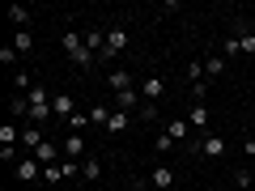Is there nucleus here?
<instances>
[{"instance_id": "obj_1", "label": "nucleus", "mask_w": 255, "mask_h": 191, "mask_svg": "<svg viewBox=\"0 0 255 191\" xmlns=\"http://www.w3.org/2000/svg\"><path fill=\"white\" fill-rule=\"evenodd\" d=\"M64 55H68L77 68H90V64H94L90 43H85V34H77V30H64Z\"/></svg>"}, {"instance_id": "obj_2", "label": "nucleus", "mask_w": 255, "mask_h": 191, "mask_svg": "<svg viewBox=\"0 0 255 191\" xmlns=\"http://www.w3.org/2000/svg\"><path fill=\"white\" fill-rule=\"evenodd\" d=\"M26 98H30V123H47V119H55L51 98H47V90H43V85H34V90H30Z\"/></svg>"}, {"instance_id": "obj_3", "label": "nucleus", "mask_w": 255, "mask_h": 191, "mask_svg": "<svg viewBox=\"0 0 255 191\" xmlns=\"http://www.w3.org/2000/svg\"><path fill=\"white\" fill-rule=\"evenodd\" d=\"M119 51H128V30L124 26H111L107 30V47H102V60H115Z\"/></svg>"}, {"instance_id": "obj_4", "label": "nucleus", "mask_w": 255, "mask_h": 191, "mask_svg": "<svg viewBox=\"0 0 255 191\" xmlns=\"http://www.w3.org/2000/svg\"><path fill=\"white\" fill-rule=\"evenodd\" d=\"M149 187L153 191H170L174 187V170L170 166H153V170H149Z\"/></svg>"}, {"instance_id": "obj_5", "label": "nucleus", "mask_w": 255, "mask_h": 191, "mask_svg": "<svg viewBox=\"0 0 255 191\" xmlns=\"http://www.w3.org/2000/svg\"><path fill=\"white\" fill-rule=\"evenodd\" d=\"M60 153L68 157V162H81V157H85V140H81V132H68V140L60 145Z\"/></svg>"}, {"instance_id": "obj_6", "label": "nucleus", "mask_w": 255, "mask_h": 191, "mask_svg": "<svg viewBox=\"0 0 255 191\" xmlns=\"http://www.w3.org/2000/svg\"><path fill=\"white\" fill-rule=\"evenodd\" d=\"M13 170H17V179H21V183H38L43 166H38V157H21V162L13 166Z\"/></svg>"}, {"instance_id": "obj_7", "label": "nucleus", "mask_w": 255, "mask_h": 191, "mask_svg": "<svg viewBox=\"0 0 255 191\" xmlns=\"http://www.w3.org/2000/svg\"><path fill=\"white\" fill-rule=\"evenodd\" d=\"M166 136H170L174 145H183V140L191 145V123L187 119H170V123H166Z\"/></svg>"}, {"instance_id": "obj_8", "label": "nucleus", "mask_w": 255, "mask_h": 191, "mask_svg": "<svg viewBox=\"0 0 255 191\" xmlns=\"http://www.w3.org/2000/svg\"><path fill=\"white\" fill-rule=\"evenodd\" d=\"M51 110H55V119H64V123L77 115V106H73V98H68V94H55V98H51Z\"/></svg>"}, {"instance_id": "obj_9", "label": "nucleus", "mask_w": 255, "mask_h": 191, "mask_svg": "<svg viewBox=\"0 0 255 191\" xmlns=\"http://www.w3.org/2000/svg\"><path fill=\"white\" fill-rule=\"evenodd\" d=\"M200 157H226V140L213 132V136H204L200 140Z\"/></svg>"}, {"instance_id": "obj_10", "label": "nucleus", "mask_w": 255, "mask_h": 191, "mask_svg": "<svg viewBox=\"0 0 255 191\" xmlns=\"http://www.w3.org/2000/svg\"><path fill=\"white\" fill-rule=\"evenodd\" d=\"M187 123H191V132H196V127H209V106H204V102H191Z\"/></svg>"}, {"instance_id": "obj_11", "label": "nucleus", "mask_w": 255, "mask_h": 191, "mask_svg": "<svg viewBox=\"0 0 255 191\" xmlns=\"http://www.w3.org/2000/svg\"><path fill=\"white\" fill-rule=\"evenodd\" d=\"M221 73H226V55H221V51H213L209 60H204V77L213 81V77H221Z\"/></svg>"}, {"instance_id": "obj_12", "label": "nucleus", "mask_w": 255, "mask_h": 191, "mask_svg": "<svg viewBox=\"0 0 255 191\" xmlns=\"http://www.w3.org/2000/svg\"><path fill=\"white\" fill-rule=\"evenodd\" d=\"M128 123H132V115H124V110H115V115H111V123L102 127V132H107V136H119V132H128Z\"/></svg>"}, {"instance_id": "obj_13", "label": "nucleus", "mask_w": 255, "mask_h": 191, "mask_svg": "<svg viewBox=\"0 0 255 191\" xmlns=\"http://www.w3.org/2000/svg\"><path fill=\"white\" fill-rule=\"evenodd\" d=\"M115 98H119V110H124V115H128V110H140V106H145L136 90H124V94H115Z\"/></svg>"}, {"instance_id": "obj_14", "label": "nucleus", "mask_w": 255, "mask_h": 191, "mask_svg": "<svg viewBox=\"0 0 255 191\" xmlns=\"http://www.w3.org/2000/svg\"><path fill=\"white\" fill-rule=\"evenodd\" d=\"M55 153H60V149H55L51 140H43V145H38L30 157H38V166H55Z\"/></svg>"}, {"instance_id": "obj_15", "label": "nucleus", "mask_w": 255, "mask_h": 191, "mask_svg": "<svg viewBox=\"0 0 255 191\" xmlns=\"http://www.w3.org/2000/svg\"><path fill=\"white\" fill-rule=\"evenodd\" d=\"M43 140H47V136H43V132H38V123H30V127H26V132H21V145H26V149H30V153H34V149H38V145H43Z\"/></svg>"}, {"instance_id": "obj_16", "label": "nucleus", "mask_w": 255, "mask_h": 191, "mask_svg": "<svg viewBox=\"0 0 255 191\" xmlns=\"http://www.w3.org/2000/svg\"><path fill=\"white\" fill-rule=\"evenodd\" d=\"M162 94H166V81H162V77H149V81H145V102H157Z\"/></svg>"}, {"instance_id": "obj_17", "label": "nucleus", "mask_w": 255, "mask_h": 191, "mask_svg": "<svg viewBox=\"0 0 255 191\" xmlns=\"http://www.w3.org/2000/svg\"><path fill=\"white\" fill-rule=\"evenodd\" d=\"M107 81H111V90H115V94H124V90H132V77H128L124 68H115V73H111Z\"/></svg>"}, {"instance_id": "obj_18", "label": "nucleus", "mask_w": 255, "mask_h": 191, "mask_svg": "<svg viewBox=\"0 0 255 191\" xmlns=\"http://www.w3.org/2000/svg\"><path fill=\"white\" fill-rule=\"evenodd\" d=\"M9 115H17V119H30V98H26V94L9 102Z\"/></svg>"}, {"instance_id": "obj_19", "label": "nucleus", "mask_w": 255, "mask_h": 191, "mask_svg": "<svg viewBox=\"0 0 255 191\" xmlns=\"http://www.w3.org/2000/svg\"><path fill=\"white\" fill-rule=\"evenodd\" d=\"M81 174H85V179H98V174H102V162H98V157H81Z\"/></svg>"}, {"instance_id": "obj_20", "label": "nucleus", "mask_w": 255, "mask_h": 191, "mask_svg": "<svg viewBox=\"0 0 255 191\" xmlns=\"http://www.w3.org/2000/svg\"><path fill=\"white\" fill-rule=\"evenodd\" d=\"M9 17H13V21H17V26H21V30H26V26H30V9H26V4H9Z\"/></svg>"}, {"instance_id": "obj_21", "label": "nucleus", "mask_w": 255, "mask_h": 191, "mask_svg": "<svg viewBox=\"0 0 255 191\" xmlns=\"http://www.w3.org/2000/svg\"><path fill=\"white\" fill-rule=\"evenodd\" d=\"M234 38H238V47H243L247 55H255V34L251 30H234Z\"/></svg>"}, {"instance_id": "obj_22", "label": "nucleus", "mask_w": 255, "mask_h": 191, "mask_svg": "<svg viewBox=\"0 0 255 191\" xmlns=\"http://www.w3.org/2000/svg\"><path fill=\"white\" fill-rule=\"evenodd\" d=\"M111 115H115V110H107V106H94V110H90V123L107 127V123H111Z\"/></svg>"}, {"instance_id": "obj_23", "label": "nucleus", "mask_w": 255, "mask_h": 191, "mask_svg": "<svg viewBox=\"0 0 255 191\" xmlns=\"http://www.w3.org/2000/svg\"><path fill=\"white\" fill-rule=\"evenodd\" d=\"M17 55H21V51H17L13 43H9V47H0V64H4V68H13V64H17Z\"/></svg>"}, {"instance_id": "obj_24", "label": "nucleus", "mask_w": 255, "mask_h": 191, "mask_svg": "<svg viewBox=\"0 0 255 191\" xmlns=\"http://www.w3.org/2000/svg\"><path fill=\"white\" fill-rule=\"evenodd\" d=\"M187 81H191V85L204 81V60H191V64H187Z\"/></svg>"}, {"instance_id": "obj_25", "label": "nucleus", "mask_w": 255, "mask_h": 191, "mask_svg": "<svg viewBox=\"0 0 255 191\" xmlns=\"http://www.w3.org/2000/svg\"><path fill=\"white\" fill-rule=\"evenodd\" d=\"M85 127H90V115H81V110H77V115L68 119V132H85Z\"/></svg>"}, {"instance_id": "obj_26", "label": "nucleus", "mask_w": 255, "mask_h": 191, "mask_svg": "<svg viewBox=\"0 0 255 191\" xmlns=\"http://www.w3.org/2000/svg\"><path fill=\"white\" fill-rule=\"evenodd\" d=\"M30 43H34V34H30V30H17V38H13V47H17V51H30Z\"/></svg>"}, {"instance_id": "obj_27", "label": "nucleus", "mask_w": 255, "mask_h": 191, "mask_svg": "<svg viewBox=\"0 0 255 191\" xmlns=\"http://www.w3.org/2000/svg\"><path fill=\"white\" fill-rule=\"evenodd\" d=\"M238 51H243V47H238V38H234V34L221 38V55H226V60H230V55H238Z\"/></svg>"}, {"instance_id": "obj_28", "label": "nucleus", "mask_w": 255, "mask_h": 191, "mask_svg": "<svg viewBox=\"0 0 255 191\" xmlns=\"http://www.w3.org/2000/svg\"><path fill=\"white\" fill-rule=\"evenodd\" d=\"M64 179V166H43V183H60Z\"/></svg>"}, {"instance_id": "obj_29", "label": "nucleus", "mask_w": 255, "mask_h": 191, "mask_svg": "<svg viewBox=\"0 0 255 191\" xmlns=\"http://www.w3.org/2000/svg\"><path fill=\"white\" fill-rule=\"evenodd\" d=\"M157 115H162V110H157V102H145V106H140V119H145V123H149V119H157Z\"/></svg>"}, {"instance_id": "obj_30", "label": "nucleus", "mask_w": 255, "mask_h": 191, "mask_svg": "<svg viewBox=\"0 0 255 191\" xmlns=\"http://www.w3.org/2000/svg\"><path fill=\"white\" fill-rule=\"evenodd\" d=\"M153 149H157V153H170V149H174V140H170V136H166V132H162V136H157V145H153Z\"/></svg>"}, {"instance_id": "obj_31", "label": "nucleus", "mask_w": 255, "mask_h": 191, "mask_svg": "<svg viewBox=\"0 0 255 191\" xmlns=\"http://www.w3.org/2000/svg\"><path fill=\"white\" fill-rule=\"evenodd\" d=\"M247 157H255V140H247Z\"/></svg>"}, {"instance_id": "obj_32", "label": "nucleus", "mask_w": 255, "mask_h": 191, "mask_svg": "<svg viewBox=\"0 0 255 191\" xmlns=\"http://www.w3.org/2000/svg\"><path fill=\"white\" fill-rule=\"evenodd\" d=\"M238 191H255V187H238Z\"/></svg>"}, {"instance_id": "obj_33", "label": "nucleus", "mask_w": 255, "mask_h": 191, "mask_svg": "<svg viewBox=\"0 0 255 191\" xmlns=\"http://www.w3.org/2000/svg\"><path fill=\"white\" fill-rule=\"evenodd\" d=\"M251 187H255V179H251Z\"/></svg>"}]
</instances>
